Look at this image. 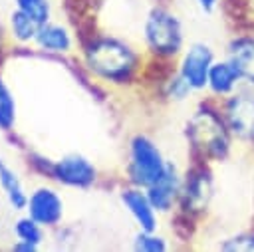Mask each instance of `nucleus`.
<instances>
[{"instance_id":"2eb2a0df","label":"nucleus","mask_w":254,"mask_h":252,"mask_svg":"<svg viewBox=\"0 0 254 252\" xmlns=\"http://www.w3.org/2000/svg\"><path fill=\"white\" fill-rule=\"evenodd\" d=\"M0 189L8 200V204L12 206V210L20 212V210H26V204H28V192L22 185V179L20 175L6 163L0 159Z\"/></svg>"},{"instance_id":"9d476101","label":"nucleus","mask_w":254,"mask_h":252,"mask_svg":"<svg viewBox=\"0 0 254 252\" xmlns=\"http://www.w3.org/2000/svg\"><path fill=\"white\" fill-rule=\"evenodd\" d=\"M26 214H30L44 228H56L64 218V198L48 185L36 187L28 194Z\"/></svg>"},{"instance_id":"f03ea898","label":"nucleus","mask_w":254,"mask_h":252,"mask_svg":"<svg viewBox=\"0 0 254 252\" xmlns=\"http://www.w3.org/2000/svg\"><path fill=\"white\" fill-rule=\"evenodd\" d=\"M83 63L95 79L117 87L137 81L143 71L141 52L111 34L95 36L85 44Z\"/></svg>"},{"instance_id":"dca6fc26","label":"nucleus","mask_w":254,"mask_h":252,"mask_svg":"<svg viewBox=\"0 0 254 252\" xmlns=\"http://www.w3.org/2000/svg\"><path fill=\"white\" fill-rule=\"evenodd\" d=\"M38 30H40V24L28 16L26 12H22L20 8H14L10 12V18H8V32L12 36L14 42L26 46V44H32L38 36Z\"/></svg>"},{"instance_id":"a211bd4d","label":"nucleus","mask_w":254,"mask_h":252,"mask_svg":"<svg viewBox=\"0 0 254 252\" xmlns=\"http://www.w3.org/2000/svg\"><path fill=\"white\" fill-rule=\"evenodd\" d=\"M216 250L220 252H254V228L238 230L218 238Z\"/></svg>"},{"instance_id":"f3484780","label":"nucleus","mask_w":254,"mask_h":252,"mask_svg":"<svg viewBox=\"0 0 254 252\" xmlns=\"http://www.w3.org/2000/svg\"><path fill=\"white\" fill-rule=\"evenodd\" d=\"M161 89V97L165 99V101H169V103H183V101H187L192 93H194V89L189 85V81L177 71V67H173L163 79H161V85H159Z\"/></svg>"},{"instance_id":"0eeeda50","label":"nucleus","mask_w":254,"mask_h":252,"mask_svg":"<svg viewBox=\"0 0 254 252\" xmlns=\"http://www.w3.org/2000/svg\"><path fill=\"white\" fill-rule=\"evenodd\" d=\"M177 71L189 81V85L194 89V93L206 91V81H208V71L210 65L216 60V54L212 46L204 42H192L185 46L181 56L177 58Z\"/></svg>"},{"instance_id":"4468645a","label":"nucleus","mask_w":254,"mask_h":252,"mask_svg":"<svg viewBox=\"0 0 254 252\" xmlns=\"http://www.w3.org/2000/svg\"><path fill=\"white\" fill-rule=\"evenodd\" d=\"M34 44L42 52H48V54H67L73 48V38L65 26L50 20L40 26Z\"/></svg>"},{"instance_id":"4be33fe9","label":"nucleus","mask_w":254,"mask_h":252,"mask_svg":"<svg viewBox=\"0 0 254 252\" xmlns=\"http://www.w3.org/2000/svg\"><path fill=\"white\" fill-rule=\"evenodd\" d=\"M16 8L32 16L40 26L52 20V2L50 0H14Z\"/></svg>"},{"instance_id":"39448f33","label":"nucleus","mask_w":254,"mask_h":252,"mask_svg":"<svg viewBox=\"0 0 254 252\" xmlns=\"http://www.w3.org/2000/svg\"><path fill=\"white\" fill-rule=\"evenodd\" d=\"M210 167L212 165L208 163L190 159V165L187 171H183V187L177 210L194 220L208 210L214 196V179Z\"/></svg>"},{"instance_id":"ddd939ff","label":"nucleus","mask_w":254,"mask_h":252,"mask_svg":"<svg viewBox=\"0 0 254 252\" xmlns=\"http://www.w3.org/2000/svg\"><path fill=\"white\" fill-rule=\"evenodd\" d=\"M242 85H244L242 83V77L234 69V65L224 56L222 58H216L214 63L210 65V71H208V81H206V93H208V97L220 101V99L232 95Z\"/></svg>"},{"instance_id":"f8f14e48","label":"nucleus","mask_w":254,"mask_h":252,"mask_svg":"<svg viewBox=\"0 0 254 252\" xmlns=\"http://www.w3.org/2000/svg\"><path fill=\"white\" fill-rule=\"evenodd\" d=\"M224 58L240 73L242 83L254 87V32H236L224 46Z\"/></svg>"},{"instance_id":"5701e85b","label":"nucleus","mask_w":254,"mask_h":252,"mask_svg":"<svg viewBox=\"0 0 254 252\" xmlns=\"http://www.w3.org/2000/svg\"><path fill=\"white\" fill-rule=\"evenodd\" d=\"M10 248L16 250V252H36V250H40L38 244H32V242H26V240H18V238Z\"/></svg>"},{"instance_id":"7ed1b4c3","label":"nucleus","mask_w":254,"mask_h":252,"mask_svg":"<svg viewBox=\"0 0 254 252\" xmlns=\"http://www.w3.org/2000/svg\"><path fill=\"white\" fill-rule=\"evenodd\" d=\"M143 44L153 60H177L185 50V30L181 18L167 6H153L143 22Z\"/></svg>"},{"instance_id":"423d86ee","label":"nucleus","mask_w":254,"mask_h":252,"mask_svg":"<svg viewBox=\"0 0 254 252\" xmlns=\"http://www.w3.org/2000/svg\"><path fill=\"white\" fill-rule=\"evenodd\" d=\"M218 105L236 145L254 149V87L242 85Z\"/></svg>"},{"instance_id":"f257e3e1","label":"nucleus","mask_w":254,"mask_h":252,"mask_svg":"<svg viewBox=\"0 0 254 252\" xmlns=\"http://www.w3.org/2000/svg\"><path fill=\"white\" fill-rule=\"evenodd\" d=\"M185 139L190 151V159L208 165L228 161L236 145L222 117L220 105L212 97L198 101L192 113L187 117Z\"/></svg>"},{"instance_id":"1a4fd4ad","label":"nucleus","mask_w":254,"mask_h":252,"mask_svg":"<svg viewBox=\"0 0 254 252\" xmlns=\"http://www.w3.org/2000/svg\"><path fill=\"white\" fill-rule=\"evenodd\" d=\"M181 187H183V171L179 169V165L175 161L169 159L165 173L153 185H149L145 190L159 214H171L173 210H177Z\"/></svg>"},{"instance_id":"9b49d317","label":"nucleus","mask_w":254,"mask_h":252,"mask_svg":"<svg viewBox=\"0 0 254 252\" xmlns=\"http://www.w3.org/2000/svg\"><path fill=\"white\" fill-rule=\"evenodd\" d=\"M119 200L125 206V210L131 214V218L135 220L139 230H159V212L153 206L147 190L143 187H135V185H127L121 189L119 192Z\"/></svg>"},{"instance_id":"aec40b11","label":"nucleus","mask_w":254,"mask_h":252,"mask_svg":"<svg viewBox=\"0 0 254 252\" xmlns=\"http://www.w3.org/2000/svg\"><path fill=\"white\" fill-rule=\"evenodd\" d=\"M12 230H14V234H16L18 240H26V242H32V244L42 246V240H44V226H42L40 222H36L30 214H24V216L16 218Z\"/></svg>"},{"instance_id":"6e6552de","label":"nucleus","mask_w":254,"mask_h":252,"mask_svg":"<svg viewBox=\"0 0 254 252\" xmlns=\"http://www.w3.org/2000/svg\"><path fill=\"white\" fill-rule=\"evenodd\" d=\"M48 175L56 183L71 189H89L97 181L95 165L81 153H69L58 161H52Z\"/></svg>"},{"instance_id":"6ab92c4d","label":"nucleus","mask_w":254,"mask_h":252,"mask_svg":"<svg viewBox=\"0 0 254 252\" xmlns=\"http://www.w3.org/2000/svg\"><path fill=\"white\" fill-rule=\"evenodd\" d=\"M16 99L8 83L0 77V131H12L16 125Z\"/></svg>"},{"instance_id":"20e7f679","label":"nucleus","mask_w":254,"mask_h":252,"mask_svg":"<svg viewBox=\"0 0 254 252\" xmlns=\"http://www.w3.org/2000/svg\"><path fill=\"white\" fill-rule=\"evenodd\" d=\"M167 163L169 159L163 155L161 147L149 135L135 133L127 143V165H125L127 185L147 189L165 173Z\"/></svg>"},{"instance_id":"412c9836","label":"nucleus","mask_w":254,"mask_h":252,"mask_svg":"<svg viewBox=\"0 0 254 252\" xmlns=\"http://www.w3.org/2000/svg\"><path fill=\"white\" fill-rule=\"evenodd\" d=\"M133 250L137 252H167L169 242L159 230H139L133 238Z\"/></svg>"}]
</instances>
